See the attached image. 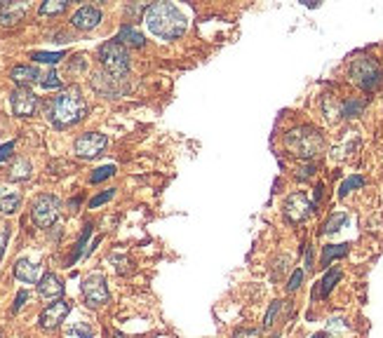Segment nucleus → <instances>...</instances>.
I'll use <instances>...</instances> for the list:
<instances>
[{
  "instance_id": "nucleus-1",
  "label": "nucleus",
  "mask_w": 383,
  "mask_h": 338,
  "mask_svg": "<svg viewBox=\"0 0 383 338\" xmlns=\"http://www.w3.org/2000/svg\"><path fill=\"white\" fill-rule=\"evenodd\" d=\"M146 26L153 36L163 40H177L188 28V19L177 5L172 3H153L146 7Z\"/></svg>"
},
{
  "instance_id": "nucleus-2",
  "label": "nucleus",
  "mask_w": 383,
  "mask_h": 338,
  "mask_svg": "<svg viewBox=\"0 0 383 338\" xmlns=\"http://www.w3.org/2000/svg\"><path fill=\"white\" fill-rule=\"evenodd\" d=\"M87 113V104L82 99L78 87H68L52 102V122L57 127H71L75 122H80Z\"/></svg>"
},
{
  "instance_id": "nucleus-3",
  "label": "nucleus",
  "mask_w": 383,
  "mask_h": 338,
  "mask_svg": "<svg viewBox=\"0 0 383 338\" xmlns=\"http://www.w3.org/2000/svg\"><path fill=\"white\" fill-rule=\"evenodd\" d=\"M285 148L296 158L313 160L325 151V139L315 127L301 125V127L289 129L285 134Z\"/></svg>"
},
{
  "instance_id": "nucleus-4",
  "label": "nucleus",
  "mask_w": 383,
  "mask_h": 338,
  "mask_svg": "<svg viewBox=\"0 0 383 338\" xmlns=\"http://www.w3.org/2000/svg\"><path fill=\"white\" fill-rule=\"evenodd\" d=\"M350 78H353V82L357 84V87H362L365 92H374L377 87H381L383 71H381L377 59L357 57L353 64H350Z\"/></svg>"
},
{
  "instance_id": "nucleus-5",
  "label": "nucleus",
  "mask_w": 383,
  "mask_h": 338,
  "mask_svg": "<svg viewBox=\"0 0 383 338\" xmlns=\"http://www.w3.org/2000/svg\"><path fill=\"white\" fill-rule=\"evenodd\" d=\"M99 61H102L104 71L113 78H122L129 71V55L127 48L118 40H109L99 48Z\"/></svg>"
},
{
  "instance_id": "nucleus-6",
  "label": "nucleus",
  "mask_w": 383,
  "mask_h": 338,
  "mask_svg": "<svg viewBox=\"0 0 383 338\" xmlns=\"http://www.w3.org/2000/svg\"><path fill=\"white\" fill-rule=\"evenodd\" d=\"M59 212H61V200L57 195H50V193L38 195L36 202H33V209H31L38 228L55 226V221L59 219Z\"/></svg>"
},
{
  "instance_id": "nucleus-7",
  "label": "nucleus",
  "mask_w": 383,
  "mask_h": 338,
  "mask_svg": "<svg viewBox=\"0 0 383 338\" xmlns=\"http://www.w3.org/2000/svg\"><path fill=\"white\" fill-rule=\"evenodd\" d=\"M80 289L90 308H102V305L109 303V287H106V278L102 273L87 275V278L82 280Z\"/></svg>"
},
{
  "instance_id": "nucleus-8",
  "label": "nucleus",
  "mask_w": 383,
  "mask_h": 338,
  "mask_svg": "<svg viewBox=\"0 0 383 338\" xmlns=\"http://www.w3.org/2000/svg\"><path fill=\"white\" fill-rule=\"evenodd\" d=\"M106 146H109V139H106L104 134L87 132V134H82V136L75 139L73 151H75V156L82 158V160H95V158L102 156Z\"/></svg>"
},
{
  "instance_id": "nucleus-9",
  "label": "nucleus",
  "mask_w": 383,
  "mask_h": 338,
  "mask_svg": "<svg viewBox=\"0 0 383 338\" xmlns=\"http://www.w3.org/2000/svg\"><path fill=\"white\" fill-rule=\"evenodd\" d=\"M282 209H285V219L289 224H301V221H306L313 214L315 205H311V200L303 193H292L285 200V207H282Z\"/></svg>"
},
{
  "instance_id": "nucleus-10",
  "label": "nucleus",
  "mask_w": 383,
  "mask_h": 338,
  "mask_svg": "<svg viewBox=\"0 0 383 338\" xmlns=\"http://www.w3.org/2000/svg\"><path fill=\"white\" fill-rule=\"evenodd\" d=\"M10 106L17 118H28V115H33L38 109V97L28 87H17L10 94Z\"/></svg>"
},
{
  "instance_id": "nucleus-11",
  "label": "nucleus",
  "mask_w": 383,
  "mask_h": 338,
  "mask_svg": "<svg viewBox=\"0 0 383 338\" xmlns=\"http://www.w3.org/2000/svg\"><path fill=\"white\" fill-rule=\"evenodd\" d=\"M68 312H71V301H66V298H59V301L50 303L48 308L41 312V327L43 329H57L61 322L66 320Z\"/></svg>"
},
{
  "instance_id": "nucleus-12",
  "label": "nucleus",
  "mask_w": 383,
  "mask_h": 338,
  "mask_svg": "<svg viewBox=\"0 0 383 338\" xmlns=\"http://www.w3.org/2000/svg\"><path fill=\"white\" fill-rule=\"evenodd\" d=\"M99 21H102V10L95 5H82L80 10L73 14L71 24L80 31H92L99 26Z\"/></svg>"
},
{
  "instance_id": "nucleus-13",
  "label": "nucleus",
  "mask_w": 383,
  "mask_h": 338,
  "mask_svg": "<svg viewBox=\"0 0 383 338\" xmlns=\"http://www.w3.org/2000/svg\"><path fill=\"white\" fill-rule=\"evenodd\" d=\"M38 294H41L45 301H59L61 294H64V284L57 278L55 273H45L41 282H38Z\"/></svg>"
},
{
  "instance_id": "nucleus-14",
  "label": "nucleus",
  "mask_w": 383,
  "mask_h": 338,
  "mask_svg": "<svg viewBox=\"0 0 383 338\" xmlns=\"http://www.w3.org/2000/svg\"><path fill=\"white\" fill-rule=\"evenodd\" d=\"M14 278L26 284H36L43 278V268L38 263H31L28 258H19L17 263H14Z\"/></svg>"
},
{
  "instance_id": "nucleus-15",
  "label": "nucleus",
  "mask_w": 383,
  "mask_h": 338,
  "mask_svg": "<svg viewBox=\"0 0 383 338\" xmlns=\"http://www.w3.org/2000/svg\"><path fill=\"white\" fill-rule=\"evenodd\" d=\"M26 10H28L26 3H3V7H0V24L14 26L17 21H21Z\"/></svg>"
},
{
  "instance_id": "nucleus-16",
  "label": "nucleus",
  "mask_w": 383,
  "mask_h": 338,
  "mask_svg": "<svg viewBox=\"0 0 383 338\" xmlns=\"http://www.w3.org/2000/svg\"><path fill=\"white\" fill-rule=\"evenodd\" d=\"M10 78L17 82L19 87H28V84H33V82H41V73H38L36 66L19 64L10 71Z\"/></svg>"
},
{
  "instance_id": "nucleus-17",
  "label": "nucleus",
  "mask_w": 383,
  "mask_h": 338,
  "mask_svg": "<svg viewBox=\"0 0 383 338\" xmlns=\"http://www.w3.org/2000/svg\"><path fill=\"white\" fill-rule=\"evenodd\" d=\"M118 80L120 78H113V75H109V73H95V75H92V84H95V89H99L106 97H118L120 94Z\"/></svg>"
},
{
  "instance_id": "nucleus-18",
  "label": "nucleus",
  "mask_w": 383,
  "mask_h": 338,
  "mask_svg": "<svg viewBox=\"0 0 383 338\" xmlns=\"http://www.w3.org/2000/svg\"><path fill=\"white\" fill-rule=\"evenodd\" d=\"M116 40L120 45H125V48H144V43H146V38H144V33L139 28L134 26H122L118 31V38Z\"/></svg>"
},
{
  "instance_id": "nucleus-19",
  "label": "nucleus",
  "mask_w": 383,
  "mask_h": 338,
  "mask_svg": "<svg viewBox=\"0 0 383 338\" xmlns=\"http://www.w3.org/2000/svg\"><path fill=\"white\" fill-rule=\"evenodd\" d=\"M21 205V195L17 190L0 188V214H14Z\"/></svg>"
},
{
  "instance_id": "nucleus-20",
  "label": "nucleus",
  "mask_w": 383,
  "mask_h": 338,
  "mask_svg": "<svg viewBox=\"0 0 383 338\" xmlns=\"http://www.w3.org/2000/svg\"><path fill=\"white\" fill-rule=\"evenodd\" d=\"M31 172H33V167L26 158H17L14 160V165L10 167V179L12 181H26L31 179Z\"/></svg>"
},
{
  "instance_id": "nucleus-21",
  "label": "nucleus",
  "mask_w": 383,
  "mask_h": 338,
  "mask_svg": "<svg viewBox=\"0 0 383 338\" xmlns=\"http://www.w3.org/2000/svg\"><path fill=\"white\" fill-rule=\"evenodd\" d=\"M66 336L68 338H92L95 336V327L85 320H78V322H73V325H68Z\"/></svg>"
},
{
  "instance_id": "nucleus-22",
  "label": "nucleus",
  "mask_w": 383,
  "mask_h": 338,
  "mask_svg": "<svg viewBox=\"0 0 383 338\" xmlns=\"http://www.w3.org/2000/svg\"><path fill=\"white\" fill-rule=\"evenodd\" d=\"M346 254H348V244H327L323 249V261H320V266L327 268L334 258H341V256H346Z\"/></svg>"
},
{
  "instance_id": "nucleus-23",
  "label": "nucleus",
  "mask_w": 383,
  "mask_h": 338,
  "mask_svg": "<svg viewBox=\"0 0 383 338\" xmlns=\"http://www.w3.org/2000/svg\"><path fill=\"white\" fill-rule=\"evenodd\" d=\"M68 7L66 0H48V3L41 5V14L43 17H55V14H61Z\"/></svg>"
},
{
  "instance_id": "nucleus-24",
  "label": "nucleus",
  "mask_w": 383,
  "mask_h": 338,
  "mask_svg": "<svg viewBox=\"0 0 383 338\" xmlns=\"http://www.w3.org/2000/svg\"><path fill=\"white\" fill-rule=\"evenodd\" d=\"M362 111H365V102H357V99H348V102L341 104V115H343V118H357Z\"/></svg>"
},
{
  "instance_id": "nucleus-25",
  "label": "nucleus",
  "mask_w": 383,
  "mask_h": 338,
  "mask_svg": "<svg viewBox=\"0 0 383 338\" xmlns=\"http://www.w3.org/2000/svg\"><path fill=\"white\" fill-rule=\"evenodd\" d=\"M323 111L327 115V120H339L341 118V104L334 102V97H325L323 99Z\"/></svg>"
},
{
  "instance_id": "nucleus-26",
  "label": "nucleus",
  "mask_w": 383,
  "mask_h": 338,
  "mask_svg": "<svg viewBox=\"0 0 383 338\" xmlns=\"http://www.w3.org/2000/svg\"><path fill=\"white\" fill-rule=\"evenodd\" d=\"M339 280H341V271H339V268H332V271H327L323 282H320V284H323V296H327L329 291L336 287V282H339Z\"/></svg>"
},
{
  "instance_id": "nucleus-27",
  "label": "nucleus",
  "mask_w": 383,
  "mask_h": 338,
  "mask_svg": "<svg viewBox=\"0 0 383 338\" xmlns=\"http://www.w3.org/2000/svg\"><path fill=\"white\" fill-rule=\"evenodd\" d=\"M360 186H365V179L362 176H350V179H346L341 183V188H339V197H346L350 190H355Z\"/></svg>"
},
{
  "instance_id": "nucleus-28",
  "label": "nucleus",
  "mask_w": 383,
  "mask_h": 338,
  "mask_svg": "<svg viewBox=\"0 0 383 338\" xmlns=\"http://www.w3.org/2000/svg\"><path fill=\"white\" fill-rule=\"evenodd\" d=\"M346 221H348L346 214H332V219H329L327 224H325L323 233H327V235L329 233H336V230H341V226L346 224Z\"/></svg>"
},
{
  "instance_id": "nucleus-29",
  "label": "nucleus",
  "mask_w": 383,
  "mask_h": 338,
  "mask_svg": "<svg viewBox=\"0 0 383 338\" xmlns=\"http://www.w3.org/2000/svg\"><path fill=\"white\" fill-rule=\"evenodd\" d=\"M36 61H41V64H57V61L64 59V52H33Z\"/></svg>"
},
{
  "instance_id": "nucleus-30",
  "label": "nucleus",
  "mask_w": 383,
  "mask_h": 338,
  "mask_svg": "<svg viewBox=\"0 0 383 338\" xmlns=\"http://www.w3.org/2000/svg\"><path fill=\"white\" fill-rule=\"evenodd\" d=\"M113 174H116V165H104V167L95 169V174L90 176V181L92 183H99V181H104V179H111Z\"/></svg>"
},
{
  "instance_id": "nucleus-31",
  "label": "nucleus",
  "mask_w": 383,
  "mask_h": 338,
  "mask_svg": "<svg viewBox=\"0 0 383 338\" xmlns=\"http://www.w3.org/2000/svg\"><path fill=\"white\" fill-rule=\"evenodd\" d=\"M41 87L43 89H57V87H61L59 75L55 71H48L45 75H41Z\"/></svg>"
},
{
  "instance_id": "nucleus-32",
  "label": "nucleus",
  "mask_w": 383,
  "mask_h": 338,
  "mask_svg": "<svg viewBox=\"0 0 383 338\" xmlns=\"http://www.w3.org/2000/svg\"><path fill=\"white\" fill-rule=\"evenodd\" d=\"M92 235V226L87 224L85 226V233L80 235V240H78V244H75V251H73V256H71V263H75L80 256H82V249H85V242H87V237Z\"/></svg>"
},
{
  "instance_id": "nucleus-33",
  "label": "nucleus",
  "mask_w": 383,
  "mask_h": 338,
  "mask_svg": "<svg viewBox=\"0 0 383 338\" xmlns=\"http://www.w3.org/2000/svg\"><path fill=\"white\" fill-rule=\"evenodd\" d=\"M280 308H282V301H273L271 303V308H268L266 317H264V329H271L273 327V322H275V317H278Z\"/></svg>"
},
{
  "instance_id": "nucleus-34",
  "label": "nucleus",
  "mask_w": 383,
  "mask_h": 338,
  "mask_svg": "<svg viewBox=\"0 0 383 338\" xmlns=\"http://www.w3.org/2000/svg\"><path fill=\"white\" fill-rule=\"evenodd\" d=\"M113 195H116V188H109V190H106V193H99L97 197H92V200H90V207H92V209H97L99 205L109 202V200H111Z\"/></svg>"
},
{
  "instance_id": "nucleus-35",
  "label": "nucleus",
  "mask_w": 383,
  "mask_h": 338,
  "mask_svg": "<svg viewBox=\"0 0 383 338\" xmlns=\"http://www.w3.org/2000/svg\"><path fill=\"white\" fill-rule=\"evenodd\" d=\"M111 261L116 263V271L118 273H129V261H127L125 254H113Z\"/></svg>"
},
{
  "instance_id": "nucleus-36",
  "label": "nucleus",
  "mask_w": 383,
  "mask_h": 338,
  "mask_svg": "<svg viewBox=\"0 0 383 338\" xmlns=\"http://www.w3.org/2000/svg\"><path fill=\"white\" fill-rule=\"evenodd\" d=\"M301 282H303V271H301V268H296V271L292 273V278H289L287 291H296L298 287H301Z\"/></svg>"
},
{
  "instance_id": "nucleus-37",
  "label": "nucleus",
  "mask_w": 383,
  "mask_h": 338,
  "mask_svg": "<svg viewBox=\"0 0 383 338\" xmlns=\"http://www.w3.org/2000/svg\"><path fill=\"white\" fill-rule=\"evenodd\" d=\"M26 301H28V291L21 289L19 294H17V301H14V305H12V312H19V310H21V305H24Z\"/></svg>"
},
{
  "instance_id": "nucleus-38",
  "label": "nucleus",
  "mask_w": 383,
  "mask_h": 338,
  "mask_svg": "<svg viewBox=\"0 0 383 338\" xmlns=\"http://www.w3.org/2000/svg\"><path fill=\"white\" fill-rule=\"evenodd\" d=\"M12 151H14V143L12 141H7L0 146V163H5L7 158H12Z\"/></svg>"
},
{
  "instance_id": "nucleus-39",
  "label": "nucleus",
  "mask_w": 383,
  "mask_h": 338,
  "mask_svg": "<svg viewBox=\"0 0 383 338\" xmlns=\"http://www.w3.org/2000/svg\"><path fill=\"white\" fill-rule=\"evenodd\" d=\"M233 338H259V332L257 329H240V332H235Z\"/></svg>"
},
{
  "instance_id": "nucleus-40",
  "label": "nucleus",
  "mask_w": 383,
  "mask_h": 338,
  "mask_svg": "<svg viewBox=\"0 0 383 338\" xmlns=\"http://www.w3.org/2000/svg\"><path fill=\"white\" fill-rule=\"evenodd\" d=\"M7 228L5 226H0V258H3V254H5V247H7Z\"/></svg>"
},
{
  "instance_id": "nucleus-41",
  "label": "nucleus",
  "mask_w": 383,
  "mask_h": 338,
  "mask_svg": "<svg viewBox=\"0 0 383 338\" xmlns=\"http://www.w3.org/2000/svg\"><path fill=\"white\" fill-rule=\"evenodd\" d=\"M315 174V167H303V169H298V179H308V176Z\"/></svg>"
},
{
  "instance_id": "nucleus-42",
  "label": "nucleus",
  "mask_w": 383,
  "mask_h": 338,
  "mask_svg": "<svg viewBox=\"0 0 383 338\" xmlns=\"http://www.w3.org/2000/svg\"><path fill=\"white\" fill-rule=\"evenodd\" d=\"M306 268H308V271H313V251H311V249L306 251Z\"/></svg>"
},
{
  "instance_id": "nucleus-43",
  "label": "nucleus",
  "mask_w": 383,
  "mask_h": 338,
  "mask_svg": "<svg viewBox=\"0 0 383 338\" xmlns=\"http://www.w3.org/2000/svg\"><path fill=\"white\" fill-rule=\"evenodd\" d=\"M313 338H329V336H327V334H315Z\"/></svg>"
},
{
  "instance_id": "nucleus-44",
  "label": "nucleus",
  "mask_w": 383,
  "mask_h": 338,
  "mask_svg": "<svg viewBox=\"0 0 383 338\" xmlns=\"http://www.w3.org/2000/svg\"><path fill=\"white\" fill-rule=\"evenodd\" d=\"M113 338H125V336H122L120 332H116V334H113Z\"/></svg>"
},
{
  "instance_id": "nucleus-45",
  "label": "nucleus",
  "mask_w": 383,
  "mask_h": 338,
  "mask_svg": "<svg viewBox=\"0 0 383 338\" xmlns=\"http://www.w3.org/2000/svg\"><path fill=\"white\" fill-rule=\"evenodd\" d=\"M271 338H278V336H271Z\"/></svg>"
}]
</instances>
